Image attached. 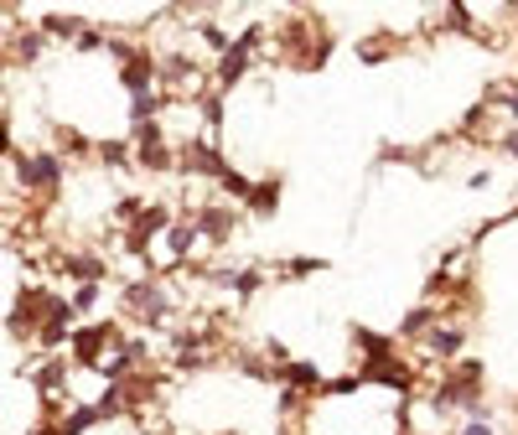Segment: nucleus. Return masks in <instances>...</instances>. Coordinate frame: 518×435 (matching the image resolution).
<instances>
[{"label":"nucleus","instance_id":"obj_1","mask_svg":"<svg viewBox=\"0 0 518 435\" xmlns=\"http://www.w3.org/2000/svg\"><path fill=\"white\" fill-rule=\"evenodd\" d=\"M11 166H16V177L27 192H42V197H52L62 186V155L58 151H36V155H21L11 146Z\"/></svg>","mask_w":518,"mask_h":435},{"label":"nucleus","instance_id":"obj_2","mask_svg":"<svg viewBox=\"0 0 518 435\" xmlns=\"http://www.w3.org/2000/svg\"><path fill=\"white\" fill-rule=\"evenodd\" d=\"M259 42H265V31H259V27H249V31H239V36H234V47H228V52L218 58V67H213L218 89H234V83H244L249 67H254V52H259Z\"/></svg>","mask_w":518,"mask_h":435},{"label":"nucleus","instance_id":"obj_3","mask_svg":"<svg viewBox=\"0 0 518 435\" xmlns=\"http://www.w3.org/2000/svg\"><path fill=\"white\" fill-rule=\"evenodd\" d=\"M115 347V321H93V327H73V368H104Z\"/></svg>","mask_w":518,"mask_h":435},{"label":"nucleus","instance_id":"obj_4","mask_svg":"<svg viewBox=\"0 0 518 435\" xmlns=\"http://www.w3.org/2000/svg\"><path fill=\"white\" fill-rule=\"evenodd\" d=\"M426 347L441 358V363H457L461 352H466V327H461V321L457 327H451V321H435V327L426 332Z\"/></svg>","mask_w":518,"mask_h":435},{"label":"nucleus","instance_id":"obj_5","mask_svg":"<svg viewBox=\"0 0 518 435\" xmlns=\"http://www.w3.org/2000/svg\"><path fill=\"white\" fill-rule=\"evenodd\" d=\"M353 347L363 352V363H384V358H394V352H399L394 337H384V332H368V327H353Z\"/></svg>","mask_w":518,"mask_h":435},{"label":"nucleus","instance_id":"obj_6","mask_svg":"<svg viewBox=\"0 0 518 435\" xmlns=\"http://www.w3.org/2000/svg\"><path fill=\"white\" fill-rule=\"evenodd\" d=\"M58 270H62V275H73L78 285H84V280H104V275H109V265H104L99 254H62Z\"/></svg>","mask_w":518,"mask_h":435},{"label":"nucleus","instance_id":"obj_7","mask_svg":"<svg viewBox=\"0 0 518 435\" xmlns=\"http://www.w3.org/2000/svg\"><path fill=\"white\" fill-rule=\"evenodd\" d=\"M280 384H285V389H296V394H322V384H327V378L311 368V363H296V358H291V363L280 368Z\"/></svg>","mask_w":518,"mask_h":435},{"label":"nucleus","instance_id":"obj_8","mask_svg":"<svg viewBox=\"0 0 518 435\" xmlns=\"http://www.w3.org/2000/svg\"><path fill=\"white\" fill-rule=\"evenodd\" d=\"M234 223H239L234 208H203V213H197V228H203V239H208V244H223V239L234 233Z\"/></svg>","mask_w":518,"mask_h":435},{"label":"nucleus","instance_id":"obj_9","mask_svg":"<svg viewBox=\"0 0 518 435\" xmlns=\"http://www.w3.org/2000/svg\"><path fill=\"white\" fill-rule=\"evenodd\" d=\"M68 363H73V358H68ZM68 363H62V358H52V352H42V363L31 368L36 389H42V394H62V384H68Z\"/></svg>","mask_w":518,"mask_h":435},{"label":"nucleus","instance_id":"obj_10","mask_svg":"<svg viewBox=\"0 0 518 435\" xmlns=\"http://www.w3.org/2000/svg\"><path fill=\"white\" fill-rule=\"evenodd\" d=\"M435 321H441V311L430 306V301H426V306H410V311H404V321H399V337L426 342V332L435 327Z\"/></svg>","mask_w":518,"mask_h":435},{"label":"nucleus","instance_id":"obj_11","mask_svg":"<svg viewBox=\"0 0 518 435\" xmlns=\"http://www.w3.org/2000/svg\"><path fill=\"white\" fill-rule=\"evenodd\" d=\"M203 239V228L197 223H171L166 228V249H171V265H182L187 254H192V244Z\"/></svg>","mask_w":518,"mask_h":435},{"label":"nucleus","instance_id":"obj_12","mask_svg":"<svg viewBox=\"0 0 518 435\" xmlns=\"http://www.w3.org/2000/svg\"><path fill=\"white\" fill-rule=\"evenodd\" d=\"M99 161L130 171V166H135V140H130V135H124V140H99Z\"/></svg>","mask_w":518,"mask_h":435},{"label":"nucleus","instance_id":"obj_13","mask_svg":"<svg viewBox=\"0 0 518 435\" xmlns=\"http://www.w3.org/2000/svg\"><path fill=\"white\" fill-rule=\"evenodd\" d=\"M275 202H280V177H265V182H254V197H249V213L270 218Z\"/></svg>","mask_w":518,"mask_h":435},{"label":"nucleus","instance_id":"obj_14","mask_svg":"<svg viewBox=\"0 0 518 435\" xmlns=\"http://www.w3.org/2000/svg\"><path fill=\"white\" fill-rule=\"evenodd\" d=\"M58 151L62 155H89V151H99L89 135H78V130H58Z\"/></svg>","mask_w":518,"mask_h":435},{"label":"nucleus","instance_id":"obj_15","mask_svg":"<svg viewBox=\"0 0 518 435\" xmlns=\"http://www.w3.org/2000/svg\"><path fill=\"white\" fill-rule=\"evenodd\" d=\"M68 301H73V311H78V316H89V311L99 306V280H84V285H78Z\"/></svg>","mask_w":518,"mask_h":435},{"label":"nucleus","instance_id":"obj_16","mask_svg":"<svg viewBox=\"0 0 518 435\" xmlns=\"http://www.w3.org/2000/svg\"><path fill=\"white\" fill-rule=\"evenodd\" d=\"M316 270H327V259H291V265H280V275H285V280L316 275Z\"/></svg>","mask_w":518,"mask_h":435},{"label":"nucleus","instance_id":"obj_17","mask_svg":"<svg viewBox=\"0 0 518 435\" xmlns=\"http://www.w3.org/2000/svg\"><path fill=\"white\" fill-rule=\"evenodd\" d=\"M259 285H265V270H239V275H234V290H239L244 301L259 290Z\"/></svg>","mask_w":518,"mask_h":435},{"label":"nucleus","instance_id":"obj_18","mask_svg":"<svg viewBox=\"0 0 518 435\" xmlns=\"http://www.w3.org/2000/svg\"><path fill=\"white\" fill-rule=\"evenodd\" d=\"M457 435H498V425H488L482 415H466V425H461Z\"/></svg>","mask_w":518,"mask_h":435},{"label":"nucleus","instance_id":"obj_19","mask_svg":"<svg viewBox=\"0 0 518 435\" xmlns=\"http://www.w3.org/2000/svg\"><path fill=\"white\" fill-rule=\"evenodd\" d=\"M492 104H503V109L518 120V93H492Z\"/></svg>","mask_w":518,"mask_h":435},{"label":"nucleus","instance_id":"obj_20","mask_svg":"<svg viewBox=\"0 0 518 435\" xmlns=\"http://www.w3.org/2000/svg\"><path fill=\"white\" fill-rule=\"evenodd\" d=\"M498 146H503V151H508V155H514V161H518V130H508V135H503Z\"/></svg>","mask_w":518,"mask_h":435}]
</instances>
